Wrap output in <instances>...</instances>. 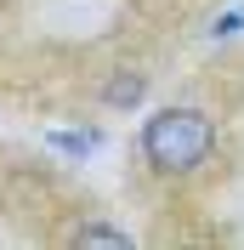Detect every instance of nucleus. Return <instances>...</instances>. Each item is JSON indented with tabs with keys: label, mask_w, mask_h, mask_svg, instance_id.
<instances>
[{
	"label": "nucleus",
	"mask_w": 244,
	"mask_h": 250,
	"mask_svg": "<svg viewBox=\"0 0 244 250\" xmlns=\"http://www.w3.org/2000/svg\"><path fill=\"white\" fill-rule=\"evenodd\" d=\"M210 142H216V125L210 114L199 108H159L142 131V154H148L153 171L165 176H182V171H199L210 159Z\"/></svg>",
	"instance_id": "1"
},
{
	"label": "nucleus",
	"mask_w": 244,
	"mask_h": 250,
	"mask_svg": "<svg viewBox=\"0 0 244 250\" xmlns=\"http://www.w3.org/2000/svg\"><path fill=\"white\" fill-rule=\"evenodd\" d=\"M142 91H148L142 74H114V80H108V103H114V108H137Z\"/></svg>",
	"instance_id": "2"
},
{
	"label": "nucleus",
	"mask_w": 244,
	"mask_h": 250,
	"mask_svg": "<svg viewBox=\"0 0 244 250\" xmlns=\"http://www.w3.org/2000/svg\"><path fill=\"white\" fill-rule=\"evenodd\" d=\"M51 148H57V154H74V159H85V154H97V142H102V137H97V131H51Z\"/></svg>",
	"instance_id": "3"
},
{
	"label": "nucleus",
	"mask_w": 244,
	"mask_h": 250,
	"mask_svg": "<svg viewBox=\"0 0 244 250\" xmlns=\"http://www.w3.org/2000/svg\"><path fill=\"white\" fill-rule=\"evenodd\" d=\"M74 245H131V233H120V228H102V222H85V228H74Z\"/></svg>",
	"instance_id": "4"
},
{
	"label": "nucleus",
	"mask_w": 244,
	"mask_h": 250,
	"mask_svg": "<svg viewBox=\"0 0 244 250\" xmlns=\"http://www.w3.org/2000/svg\"><path fill=\"white\" fill-rule=\"evenodd\" d=\"M210 34H216V40H233V34H244V6H239V12H222Z\"/></svg>",
	"instance_id": "5"
}]
</instances>
